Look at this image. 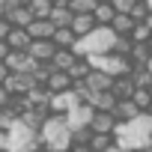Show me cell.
Here are the masks:
<instances>
[{"instance_id":"6da1fadb","label":"cell","mask_w":152,"mask_h":152,"mask_svg":"<svg viewBox=\"0 0 152 152\" xmlns=\"http://www.w3.org/2000/svg\"><path fill=\"white\" fill-rule=\"evenodd\" d=\"M113 140L125 149H146L152 143V113H137L134 119H119L113 128Z\"/></svg>"},{"instance_id":"7a4b0ae2","label":"cell","mask_w":152,"mask_h":152,"mask_svg":"<svg viewBox=\"0 0 152 152\" xmlns=\"http://www.w3.org/2000/svg\"><path fill=\"white\" fill-rule=\"evenodd\" d=\"M39 140L51 152H69V146H72V128L66 122V113H48L45 122H42V128H39Z\"/></svg>"},{"instance_id":"3957f363","label":"cell","mask_w":152,"mask_h":152,"mask_svg":"<svg viewBox=\"0 0 152 152\" xmlns=\"http://www.w3.org/2000/svg\"><path fill=\"white\" fill-rule=\"evenodd\" d=\"M116 30L110 24H96L90 33L78 36L72 45V51L78 57H87V54H104V51H113V42H116Z\"/></svg>"},{"instance_id":"277c9868","label":"cell","mask_w":152,"mask_h":152,"mask_svg":"<svg viewBox=\"0 0 152 152\" xmlns=\"http://www.w3.org/2000/svg\"><path fill=\"white\" fill-rule=\"evenodd\" d=\"M42 146V140H39V131H33L30 125H24L21 119H15L12 125H9V152H36Z\"/></svg>"},{"instance_id":"5b68a950","label":"cell","mask_w":152,"mask_h":152,"mask_svg":"<svg viewBox=\"0 0 152 152\" xmlns=\"http://www.w3.org/2000/svg\"><path fill=\"white\" fill-rule=\"evenodd\" d=\"M93 113H96V104H90V102H78L75 107H69L66 110V122H69V128L75 131V128H84V125H90L93 122Z\"/></svg>"},{"instance_id":"8992f818","label":"cell","mask_w":152,"mask_h":152,"mask_svg":"<svg viewBox=\"0 0 152 152\" xmlns=\"http://www.w3.org/2000/svg\"><path fill=\"white\" fill-rule=\"evenodd\" d=\"M3 84H6V90L12 96H27L39 81H36V75H30V72H9V78Z\"/></svg>"},{"instance_id":"52a82bcc","label":"cell","mask_w":152,"mask_h":152,"mask_svg":"<svg viewBox=\"0 0 152 152\" xmlns=\"http://www.w3.org/2000/svg\"><path fill=\"white\" fill-rule=\"evenodd\" d=\"M78 102H81V96L75 93V87H69V90L51 93V99H48V110H51V113H66L69 107H75Z\"/></svg>"},{"instance_id":"ba28073f","label":"cell","mask_w":152,"mask_h":152,"mask_svg":"<svg viewBox=\"0 0 152 152\" xmlns=\"http://www.w3.org/2000/svg\"><path fill=\"white\" fill-rule=\"evenodd\" d=\"M6 66H9V72H36V66H39V60L36 57H30L27 51H9V57L3 60Z\"/></svg>"},{"instance_id":"9c48e42d","label":"cell","mask_w":152,"mask_h":152,"mask_svg":"<svg viewBox=\"0 0 152 152\" xmlns=\"http://www.w3.org/2000/svg\"><path fill=\"white\" fill-rule=\"evenodd\" d=\"M27 54L36 57L39 63H51V57L57 54V42H54V39H33V42L27 45Z\"/></svg>"},{"instance_id":"30bf717a","label":"cell","mask_w":152,"mask_h":152,"mask_svg":"<svg viewBox=\"0 0 152 152\" xmlns=\"http://www.w3.org/2000/svg\"><path fill=\"white\" fill-rule=\"evenodd\" d=\"M137 90V81L131 78V72L128 75H116V78L110 81V93L116 99H131V93Z\"/></svg>"},{"instance_id":"8fae6325","label":"cell","mask_w":152,"mask_h":152,"mask_svg":"<svg viewBox=\"0 0 152 152\" xmlns=\"http://www.w3.org/2000/svg\"><path fill=\"white\" fill-rule=\"evenodd\" d=\"M51 110H45V107H24L21 113H18V119L24 122V125H30L33 131H39L42 128V122H45V116H48Z\"/></svg>"},{"instance_id":"7c38bea8","label":"cell","mask_w":152,"mask_h":152,"mask_svg":"<svg viewBox=\"0 0 152 152\" xmlns=\"http://www.w3.org/2000/svg\"><path fill=\"white\" fill-rule=\"evenodd\" d=\"M75 81H72V75L69 72H63V69H51V75H48V81H45V87L51 90V93H60V90H69Z\"/></svg>"},{"instance_id":"4fadbf2b","label":"cell","mask_w":152,"mask_h":152,"mask_svg":"<svg viewBox=\"0 0 152 152\" xmlns=\"http://www.w3.org/2000/svg\"><path fill=\"white\" fill-rule=\"evenodd\" d=\"M6 42H9V48H12V51H27V45L33 42V36H30V30H27V27H12V30H9V36H6Z\"/></svg>"},{"instance_id":"5bb4252c","label":"cell","mask_w":152,"mask_h":152,"mask_svg":"<svg viewBox=\"0 0 152 152\" xmlns=\"http://www.w3.org/2000/svg\"><path fill=\"white\" fill-rule=\"evenodd\" d=\"M137 113H143V110L137 107L134 99H116V104H113V116H116V122H119V119H134Z\"/></svg>"},{"instance_id":"9a60e30c","label":"cell","mask_w":152,"mask_h":152,"mask_svg":"<svg viewBox=\"0 0 152 152\" xmlns=\"http://www.w3.org/2000/svg\"><path fill=\"white\" fill-rule=\"evenodd\" d=\"M90 128H93V131H113V128H116V116H113V110H99V107H96Z\"/></svg>"},{"instance_id":"2e32d148","label":"cell","mask_w":152,"mask_h":152,"mask_svg":"<svg viewBox=\"0 0 152 152\" xmlns=\"http://www.w3.org/2000/svg\"><path fill=\"white\" fill-rule=\"evenodd\" d=\"M27 30H30L33 39H51V36H54V21H51V18H33V21L27 24Z\"/></svg>"},{"instance_id":"e0dca14e","label":"cell","mask_w":152,"mask_h":152,"mask_svg":"<svg viewBox=\"0 0 152 152\" xmlns=\"http://www.w3.org/2000/svg\"><path fill=\"white\" fill-rule=\"evenodd\" d=\"M96 24H99V21H96V15H93V12H75V18H72V30L78 33V36L90 33Z\"/></svg>"},{"instance_id":"ac0fdd59","label":"cell","mask_w":152,"mask_h":152,"mask_svg":"<svg viewBox=\"0 0 152 152\" xmlns=\"http://www.w3.org/2000/svg\"><path fill=\"white\" fill-rule=\"evenodd\" d=\"M6 21H9L12 27H27V24L33 21V12H30L27 6H9V12H6Z\"/></svg>"},{"instance_id":"d6986e66","label":"cell","mask_w":152,"mask_h":152,"mask_svg":"<svg viewBox=\"0 0 152 152\" xmlns=\"http://www.w3.org/2000/svg\"><path fill=\"white\" fill-rule=\"evenodd\" d=\"M78 60V54H75L72 48H57V54L51 57V69H63V72H69V66Z\"/></svg>"},{"instance_id":"ffe728a7","label":"cell","mask_w":152,"mask_h":152,"mask_svg":"<svg viewBox=\"0 0 152 152\" xmlns=\"http://www.w3.org/2000/svg\"><path fill=\"white\" fill-rule=\"evenodd\" d=\"M48 18L54 21V27H72L75 9H72V6H57V3H54V9H51V15H48Z\"/></svg>"},{"instance_id":"44dd1931","label":"cell","mask_w":152,"mask_h":152,"mask_svg":"<svg viewBox=\"0 0 152 152\" xmlns=\"http://www.w3.org/2000/svg\"><path fill=\"white\" fill-rule=\"evenodd\" d=\"M113 143H116L113 131H93V137H90V149L93 152H107Z\"/></svg>"},{"instance_id":"7402d4cb","label":"cell","mask_w":152,"mask_h":152,"mask_svg":"<svg viewBox=\"0 0 152 152\" xmlns=\"http://www.w3.org/2000/svg\"><path fill=\"white\" fill-rule=\"evenodd\" d=\"M134 24H137V21H134V18H131L128 12H116V15H113V21H110V27H113V30H116L119 36H131Z\"/></svg>"},{"instance_id":"603a6c76","label":"cell","mask_w":152,"mask_h":152,"mask_svg":"<svg viewBox=\"0 0 152 152\" xmlns=\"http://www.w3.org/2000/svg\"><path fill=\"white\" fill-rule=\"evenodd\" d=\"M84 81H87L96 93H102V90H110V81H113V78H110V75H104V72H99V69H93Z\"/></svg>"},{"instance_id":"cb8c5ba5","label":"cell","mask_w":152,"mask_h":152,"mask_svg":"<svg viewBox=\"0 0 152 152\" xmlns=\"http://www.w3.org/2000/svg\"><path fill=\"white\" fill-rule=\"evenodd\" d=\"M93 15H96V21H99V24H110V21H113V15H116V9H113L110 0H99L96 9H93Z\"/></svg>"},{"instance_id":"d4e9b609","label":"cell","mask_w":152,"mask_h":152,"mask_svg":"<svg viewBox=\"0 0 152 152\" xmlns=\"http://www.w3.org/2000/svg\"><path fill=\"white\" fill-rule=\"evenodd\" d=\"M51 39L57 42V48H72L75 39H78V33H75L72 27H54V36Z\"/></svg>"},{"instance_id":"484cf974","label":"cell","mask_w":152,"mask_h":152,"mask_svg":"<svg viewBox=\"0 0 152 152\" xmlns=\"http://www.w3.org/2000/svg\"><path fill=\"white\" fill-rule=\"evenodd\" d=\"M93 72V66H90V60L87 57H78L72 66H69V75H72V81H84L87 75Z\"/></svg>"},{"instance_id":"4316f807","label":"cell","mask_w":152,"mask_h":152,"mask_svg":"<svg viewBox=\"0 0 152 152\" xmlns=\"http://www.w3.org/2000/svg\"><path fill=\"white\" fill-rule=\"evenodd\" d=\"M27 9L33 12V18H48L54 9V0H27Z\"/></svg>"},{"instance_id":"83f0119b","label":"cell","mask_w":152,"mask_h":152,"mask_svg":"<svg viewBox=\"0 0 152 152\" xmlns=\"http://www.w3.org/2000/svg\"><path fill=\"white\" fill-rule=\"evenodd\" d=\"M149 54H152L149 42H134V45H131V63H134V66H143V63L149 60Z\"/></svg>"},{"instance_id":"f1b7e54d","label":"cell","mask_w":152,"mask_h":152,"mask_svg":"<svg viewBox=\"0 0 152 152\" xmlns=\"http://www.w3.org/2000/svg\"><path fill=\"white\" fill-rule=\"evenodd\" d=\"M131 99L137 102V107H140V110H146V107H149V102H152V93H149V87H137V90L131 93Z\"/></svg>"},{"instance_id":"f546056e","label":"cell","mask_w":152,"mask_h":152,"mask_svg":"<svg viewBox=\"0 0 152 152\" xmlns=\"http://www.w3.org/2000/svg\"><path fill=\"white\" fill-rule=\"evenodd\" d=\"M131 45H134V39H131V36H116V42H113V51H116V54H125V57H131Z\"/></svg>"},{"instance_id":"4dcf8cb0","label":"cell","mask_w":152,"mask_h":152,"mask_svg":"<svg viewBox=\"0 0 152 152\" xmlns=\"http://www.w3.org/2000/svg\"><path fill=\"white\" fill-rule=\"evenodd\" d=\"M134 21H146V15H149V6H146V0H137V3L131 6V12H128Z\"/></svg>"},{"instance_id":"1f68e13d","label":"cell","mask_w":152,"mask_h":152,"mask_svg":"<svg viewBox=\"0 0 152 152\" xmlns=\"http://www.w3.org/2000/svg\"><path fill=\"white\" fill-rule=\"evenodd\" d=\"M96 3H99V0H72L69 6H72L75 12H93V9H96Z\"/></svg>"},{"instance_id":"d6a6232c","label":"cell","mask_w":152,"mask_h":152,"mask_svg":"<svg viewBox=\"0 0 152 152\" xmlns=\"http://www.w3.org/2000/svg\"><path fill=\"white\" fill-rule=\"evenodd\" d=\"M110 3H113L116 12H131V6L137 3V0H110Z\"/></svg>"},{"instance_id":"836d02e7","label":"cell","mask_w":152,"mask_h":152,"mask_svg":"<svg viewBox=\"0 0 152 152\" xmlns=\"http://www.w3.org/2000/svg\"><path fill=\"white\" fill-rule=\"evenodd\" d=\"M9 30H12V24L6 21V15H0V39H6V36H9Z\"/></svg>"},{"instance_id":"e575fe53","label":"cell","mask_w":152,"mask_h":152,"mask_svg":"<svg viewBox=\"0 0 152 152\" xmlns=\"http://www.w3.org/2000/svg\"><path fill=\"white\" fill-rule=\"evenodd\" d=\"M9 99H12V93L6 90V84H0V107H6V104H9Z\"/></svg>"},{"instance_id":"d590c367","label":"cell","mask_w":152,"mask_h":152,"mask_svg":"<svg viewBox=\"0 0 152 152\" xmlns=\"http://www.w3.org/2000/svg\"><path fill=\"white\" fill-rule=\"evenodd\" d=\"M69 152H93V149H90V143H72Z\"/></svg>"},{"instance_id":"8d00e7d4","label":"cell","mask_w":152,"mask_h":152,"mask_svg":"<svg viewBox=\"0 0 152 152\" xmlns=\"http://www.w3.org/2000/svg\"><path fill=\"white\" fill-rule=\"evenodd\" d=\"M9 51H12V48H9V42H6V39H0V60H6V57H9Z\"/></svg>"},{"instance_id":"74e56055","label":"cell","mask_w":152,"mask_h":152,"mask_svg":"<svg viewBox=\"0 0 152 152\" xmlns=\"http://www.w3.org/2000/svg\"><path fill=\"white\" fill-rule=\"evenodd\" d=\"M6 78H9V66H6V63H3V60H0V84H3V81H6Z\"/></svg>"},{"instance_id":"f35d334b","label":"cell","mask_w":152,"mask_h":152,"mask_svg":"<svg viewBox=\"0 0 152 152\" xmlns=\"http://www.w3.org/2000/svg\"><path fill=\"white\" fill-rule=\"evenodd\" d=\"M9 6H27V0H6Z\"/></svg>"},{"instance_id":"ab89813d","label":"cell","mask_w":152,"mask_h":152,"mask_svg":"<svg viewBox=\"0 0 152 152\" xmlns=\"http://www.w3.org/2000/svg\"><path fill=\"white\" fill-rule=\"evenodd\" d=\"M54 3H57V6H69V3H72V0H54Z\"/></svg>"},{"instance_id":"60d3db41","label":"cell","mask_w":152,"mask_h":152,"mask_svg":"<svg viewBox=\"0 0 152 152\" xmlns=\"http://www.w3.org/2000/svg\"><path fill=\"white\" fill-rule=\"evenodd\" d=\"M0 152H9V149H6V146H0Z\"/></svg>"},{"instance_id":"b9f144b4","label":"cell","mask_w":152,"mask_h":152,"mask_svg":"<svg viewBox=\"0 0 152 152\" xmlns=\"http://www.w3.org/2000/svg\"><path fill=\"white\" fill-rule=\"evenodd\" d=\"M146 6H149V9H152V0H146Z\"/></svg>"},{"instance_id":"7bdbcfd3","label":"cell","mask_w":152,"mask_h":152,"mask_svg":"<svg viewBox=\"0 0 152 152\" xmlns=\"http://www.w3.org/2000/svg\"><path fill=\"white\" fill-rule=\"evenodd\" d=\"M149 48H152V36H149Z\"/></svg>"}]
</instances>
